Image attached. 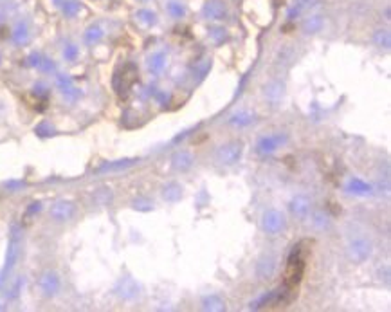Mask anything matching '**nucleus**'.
<instances>
[{"label":"nucleus","mask_w":391,"mask_h":312,"mask_svg":"<svg viewBox=\"0 0 391 312\" xmlns=\"http://www.w3.org/2000/svg\"><path fill=\"white\" fill-rule=\"evenodd\" d=\"M310 242L303 240L297 246H294V249L290 251L289 258H287V267H285V278H283V285L289 287H300L301 280L305 276L307 271V258L310 255Z\"/></svg>","instance_id":"obj_1"},{"label":"nucleus","mask_w":391,"mask_h":312,"mask_svg":"<svg viewBox=\"0 0 391 312\" xmlns=\"http://www.w3.org/2000/svg\"><path fill=\"white\" fill-rule=\"evenodd\" d=\"M139 80V73H137V67L133 63H126L119 69L114 76V91L116 94L121 99H126L130 96L133 83Z\"/></svg>","instance_id":"obj_2"},{"label":"nucleus","mask_w":391,"mask_h":312,"mask_svg":"<svg viewBox=\"0 0 391 312\" xmlns=\"http://www.w3.org/2000/svg\"><path fill=\"white\" fill-rule=\"evenodd\" d=\"M18 253H20V229L16 226H13L11 229V240H9V246H8V253H6V265L0 273V282L6 280L11 269L15 267L16 260H18Z\"/></svg>","instance_id":"obj_3"},{"label":"nucleus","mask_w":391,"mask_h":312,"mask_svg":"<svg viewBox=\"0 0 391 312\" xmlns=\"http://www.w3.org/2000/svg\"><path fill=\"white\" fill-rule=\"evenodd\" d=\"M243 153V143L242 141H231L227 145H222L220 148L217 150L215 157L220 164H225V166H231V164H236L240 161Z\"/></svg>","instance_id":"obj_4"},{"label":"nucleus","mask_w":391,"mask_h":312,"mask_svg":"<svg viewBox=\"0 0 391 312\" xmlns=\"http://www.w3.org/2000/svg\"><path fill=\"white\" fill-rule=\"evenodd\" d=\"M350 255L355 262H366L368 256L372 255V244L364 235H353L350 236Z\"/></svg>","instance_id":"obj_5"},{"label":"nucleus","mask_w":391,"mask_h":312,"mask_svg":"<svg viewBox=\"0 0 391 312\" xmlns=\"http://www.w3.org/2000/svg\"><path fill=\"white\" fill-rule=\"evenodd\" d=\"M283 143H287V136L285 133H269V136H263L262 139L256 145V150H258L262 155H269V153L276 152Z\"/></svg>","instance_id":"obj_6"},{"label":"nucleus","mask_w":391,"mask_h":312,"mask_svg":"<svg viewBox=\"0 0 391 312\" xmlns=\"http://www.w3.org/2000/svg\"><path fill=\"white\" fill-rule=\"evenodd\" d=\"M285 228V215L278 210H269L263 215V229L269 235H278L281 229Z\"/></svg>","instance_id":"obj_7"},{"label":"nucleus","mask_w":391,"mask_h":312,"mask_svg":"<svg viewBox=\"0 0 391 312\" xmlns=\"http://www.w3.org/2000/svg\"><path fill=\"white\" fill-rule=\"evenodd\" d=\"M74 215V204L68 200H58L53 204L51 208V217L54 220H60V222H65Z\"/></svg>","instance_id":"obj_8"},{"label":"nucleus","mask_w":391,"mask_h":312,"mask_svg":"<svg viewBox=\"0 0 391 312\" xmlns=\"http://www.w3.org/2000/svg\"><path fill=\"white\" fill-rule=\"evenodd\" d=\"M40 287H42L45 296H54L60 291V276L54 271H47L40 278Z\"/></svg>","instance_id":"obj_9"},{"label":"nucleus","mask_w":391,"mask_h":312,"mask_svg":"<svg viewBox=\"0 0 391 312\" xmlns=\"http://www.w3.org/2000/svg\"><path fill=\"white\" fill-rule=\"evenodd\" d=\"M202 13H204L205 18L211 20H220L225 16V6L222 4L220 0H208L202 8Z\"/></svg>","instance_id":"obj_10"},{"label":"nucleus","mask_w":391,"mask_h":312,"mask_svg":"<svg viewBox=\"0 0 391 312\" xmlns=\"http://www.w3.org/2000/svg\"><path fill=\"white\" fill-rule=\"evenodd\" d=\"M58 87H60L61 94L67 96L68 99H76L78 96H80V91L74 87L73 80H71L68 76H65V74H60V76H58Z\"/></svg>","instance_id":"obj_11"},{"label":"nucleus","mask_w":391,"mask_h":312,"mask_svg":"<svg viewBox=\"0 0 391 312\" xmlns=\"http://www.w3.org/2000/svg\"><path fill=\"white\" fill-rule=\"evenodd\" d=\"M290 210H292V213L296 215V217L305 218L308 215V211H310V202H308L307 197L300 195V197H296L290 202Z\"/></svg>","instance_id":"obj_12"},{"label":"nucleus","mask_w":391,"mask_h":312,"mask_svg":"<svg viewBox=\"0 0 391 312\" xmlns=\"http://www.w3.org/2000/svg\"><path fill=\"white\" fill-rule=\"evenodd\" d=\"M202 308H204V310L220 312V310H225V303L217 294H209V296H205L204 300H202Z\"/></svg>","instance_id":"obj_13"},{"label":"nucleus","mask_w":391,"mask_h":312,"mask_svg":"<svg viewBox=\"0 0 391 312\" xmlns=\"http://www.w3.org/2000/svg\"><path fill=\"white\" fill-rule=\"evenodd\" d=\"M163 197H164V200H168V202H177L180 197H182V186H180L179 183L166 184L163 190Z\"/></svg>","instance_id":"obj_14"},{"label":"nucleus","mask_w":391,"mask_h":312,"mask_svg":"<svg viewBox=\"0 0 391 312\" xmlns=\"http://www.w3.org/2000/svg\"><path fill=\"white\" fill-rule=\"evenodd\" d=\"M171 161H173V166L177 168V170L184 171V170H188V168H191V164H193V155H191L190 152H179V153H175Z\"/></svg>","instance_id":"obj_15"},{"label":"nucleus","mask_w":391,"mask_h":312,"mask_svg":"<svg viewBox=\"0 0 391 312\" xmlns=\"http://www.w3.org/2000/svg\"><path fill=\"white\" fill-rule=\"evenodd\" d=\"M13 40H15V43H18V46L27 43V40H29V27H27L26 22L16 24L15 31H13Z\"/></svg>","instance_id":"obj_16"},{"label":"nucleus","mask_w":391,"mask_h":312,"mask_svg":"<svg viewBox=\"0 0 391 312\" xmlns=\"http://www.w3.org/2000/svg\"><path fill=\"white\" fill-rule=\"evenodd\" d=\"M164 67H166V54L164 53H155L148 60V69L153 74H159Z\"/></svg>","instance_id":"obj_17"},{"label":"nucleus","mask_w":391,"mask_h":312,"mask_svg":"<svg viewBox=\"0 0 391 312\" xmlns=\"http://www.w3.org/2000/svg\"><path fill=\"white\" fill-rule=\"evenodd\" d=\"M274 269H276V263H274L272 258L260 260V263H258V276H260V278H270V276L274 274Z\"/></svg>","instance_id":"obj_18"},{"label":"nucleus","mask_w":391,"mask_h":312,"mask_svg":"<svg viewBox=\"0 0 391 312\" xmlns=\"http://www.w3.org/2000/svg\"><path fill=\"white\" fill-rule=\"evenodd\" d=\"M348 190L352 191V193H355V195H370L372 193V186H370L368 183H364V181H361V179H352L350 181Z\"/></svg>","instance_id":"obj_19"},{"label":"nucleus","mask_w":391,"mask_h":312,"mask_svg":"<svg viewBox=\"0 0 391 312\" xmlns=\"http://www.w3.org/2000/svg\"><path fill=\"white\" fill-rule=\"evenodd\" d=\"M321 27H323V18L319 15L310 16V18H307L303 24L305 33H317V31H321Z\"/></svg>","instance_id":"obj_20"},{"label":"nucleus","mask_w":391,"mask_h":312,"mask_svg":"<svg viewBox=\"0 0 391 312\" xmlns=\"http://www.w3.org/2000/svg\"><path fill=\"white\" fill-rule=\"evenodd\" d=\"M315 2H317V0H296L294 8L289 11V18H296L301 11H305V9H308L310 6H314Z\"/></svg>","instance_id":"obj_21"},{"label":"nucleus","mask_w":391,"mask_h":312,"mask_svg":"<svg viewBox=\"0 0 391 312\" xmlns=\"http://www.w3.org/2000/svg\"><path fill=\"white\" fill-rule=\"evenodd\" d=\"M103 38V29L96 24V26H90L85 33V42L87 43H96Z\"/></svg>","instance_id":"obj_22"},{"label":"nucleus","mask_w":391,"mask_h":312,"mask_svg":"<svg viewBox=\"0 0 391 312\" xmlns=\"http://www.w3.org/2000/svg\"><path fill=\"white\" fill-rule=\"evenodd\" d=\"M61 9H63V15H65V16H68V18H73V16H76L78 13H80L81 4L78 2V0H67V2H63Z\"/></svg>","instance_id":"obj_23"},{"label":"nucleus","mask_w":391,"mask_h":312,"mask_svg":"<svg viewBox=\"0 0 391 312\" xmlns=\"http://www.w3.org/2000/svg\"><path fill=\"white\" fill-rule=\"evenodd\" d=\"M252 119H255V116H252L251 112H238V114H233L229 121H231L233 125L245 126V125H249V123H251Z\"/></svg>","instance_id":"obj_24"},{"label":"nucleus","mask_w":391,"mask_h":312,"mask_svg":"<svg viewBox=\"0 0 391 312\" xmlns=\"http://www.w3.org/2000/svg\"><path fill=\"white\" fill-rule=\"evenodd\" d=\"M375 43L380 47H389L391 43V36H389V31L386 29H379L375 33Z\"/></svg>","instance_id":"obj_25"},{"label":"nucleus","mask_w":391,"mask_h":312,"mask_svg":"<svg viewBox=\"0 0 391 312\" xmlns=\"http://www.w3.org/2000/svg\"><path fill=\"white\" fill-rule=\"evenodd\" d=\"M168 11H170V15L173 18H182L186 15V9H184V6H180V2H170L168 4Z\"/></svg>","instance_id":"obj_26"},{"label":"nucleus","mask_w":391,"mask_h":312,"mask_svg":"<svg viewBox=\"0 0 391 312\" xmlns=\"http://www.w3.org/2000/svg\"><path fill=\"white\" fill-rule=\"evenodd\" d=\"M137 18L143 20L145 24H148V26H152V24L157 22V16L153 11H150V9H141L139 13H137Z\"/></svg>","instance_id":"obj_27"},{"label":"nucleus","mask_w":391,"mask_h":312,"mask_svg":"<svg viewBox=\"0 0 391 312\" xmlns=\"http://www.w3.org/2000/svg\"><path fill=\"white\" fill-rule=\"evenodd\" d=\"M209 36H211L213 40L217 43L224 42L225 38H227V33H225V29H222V27H213L211 33H209Z\"/></svg>","instance_id":"obj_28"},{"label":"nucleus","mask_w":391,"mask_h":312,"mask_svg":"<svg viewBox=\"0 0 391 312\" xmlns=\"http://www.w3.org/2000/svg\"><path fill=\"white\" fill-rule=\"evenodd\" d=\"M94 198L99 202V204H106V202L112 198V195H110V191L106 190V188H101V190H99L98 193L94 195Z\"/></svg>","instance_id":"obj_29"},{"label":"nucleus","mask_w":391,"mask_h":312,"mask_svg":"<svg viewBox=\"0 0 391 312\" xmlns=\"http://www.w3.org/2000/svg\"><path fill=\"white\" fill-rule=\"evenodd\" d=\"M63 56H65V60H68V61L76 60V56H78V47H76V46H65Z\"/></svg>","instance_id":"obj_30"},{"label":"nucleus","mask_w":391,"mask_h":312,"mask_svg":"<svg viewBox=\"0 0 391 312\" xmlns=\"http://www.w3.org/2000/svg\"><path fill=\"white\" fill-rule=\"evenodd\" d=\"M42 71H45V73H51V71H54V63L49 60V58H42V61H40L38 65Z\"/></svg>","instance_id":"obj_31"},{"label":"nucleus","mask_w":391,"mask_h":312,"mask_svg":"<svg viewBox=\"0 0 391 312\" xmlns=\"http://www.w3.org/2000/svg\"><path fill=\"white\" fill-rule=\"evenodd\" d=\"M40 61H42V56H40L38 53H33V54H31L29 58H27V63H29L31 67H38V65H40Z\"/></svg>","instance_id":"obj_32"},{"label":"nucleus","mask_w":391,"mask_h":312,"mask_svg":"<svg viewBox=\"0 0 391 312\" xmlns=\"http://www.w3.org/2000/svg\"><path fill=\"white\" fill-rule=\"evenodd\" d=\"M145 204H148V200H145V198H139V200H135L133 202V206H135L137 210H143V211H148V210H152L150 206H145Z\"/></svg>","instance_id":"obj_33"}]
</instances>
